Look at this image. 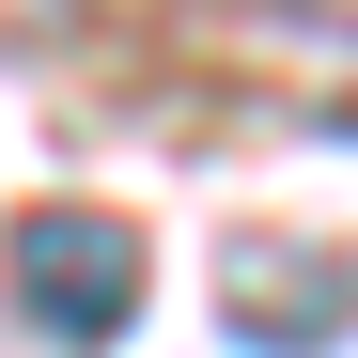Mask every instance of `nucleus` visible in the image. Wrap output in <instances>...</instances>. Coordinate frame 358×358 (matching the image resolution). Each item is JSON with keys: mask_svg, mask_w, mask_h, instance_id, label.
I'll return each mask as SVG.
<instances>
[{"mask_svg": "<svg viewBox=\"0 0 358 358\" xmlns=\"http://www.w3.org/2000/svg\"><path fill=\"white\" fill-rule=\"evenodd\" d=\"M0 280H16V312L47 343H125L141 312V234L109 203H31L16 234H0Z\"/></svg>", "mask_w": 358, "mask_h": 358, "instance_id": "obj_1", "label": "nucleus"}, {"mask_svg": "<svg viewBox=\"0 0 358 358\" xmlns=\"http://www.w3.org/2000/svg\"><path fill=\"white\" fill-rule=\"evenodd\" d=\"M218 327L250 343V358H327L358 327V265L343 250H234L218 265Z\"/></svg>", "mask_w": 358, "mask_h": 358, "instance_id": "obj_2", "label": "nucleus"}]
</instances>
